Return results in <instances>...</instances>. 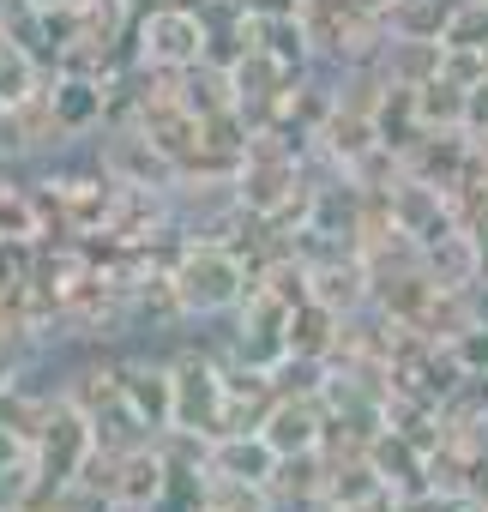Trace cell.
Wrapping results in <instances>:
<instances>
[{
	"label": "cell",
	"mask_w": 488,
	"mask_h": 512,
	"mask_svg": "<svg viewBox=\"0 0 488 512\" xmlns=\"http://www.w3.org/2000/svg\"><path fill=\"white\" fill-rule=\"evenodd\" d=\"M169 296H175V314L211 320V314L241 308L254 290H248V266H241L223 241H193L181 253V266L169 272Z\"/></svg>",
	"instance_id": "obj_1"
},
{
	"label": "cell",
	"mask_w": 488,
	"mask_h": 512,
	"mask_svg": "<svg viewBox=\"0 0 488 512\" xmlns=\"http://www.w3.org/2000/svg\"><path fill=\"white\" fill-rule=\"evenodd\" d=\"M205 43H211V25L199 7H175V0H163V7H151L139 19V55L151 67H169V73H187L205 61Z\"/></svg>",
	"instance_id": "obj_2"
},
{
	"label": "cell",
	"mask_w": 488,
	"mask_h": 512,
	"mask_svg": "<svg viewBox=\"0 0 488 512\" xmlns=\"http://www.w3.org/2000/svg\"><path fill=\"white\" fill-rule=\"evenodd\" d=\"M278 464L284 458L266 446L260 428H229V434H211L205 446V476H217L223 488H272Z\"/></svg>",
	"instance_id": "obj_3"
},
{
	"label": "cell",
	"mask_w": 488,
	"mask_h": 512,
	"mask_svg": "<svg viewBox=\"0 0 488 512\" xmlns=\"http://www.w3.org/2000/svg\"><path fill=\"white\" fill-rule=\"evenodd\" d=\"M175 434H223L229 380L211 362H175Z\"/></svg>",
	"instance_id": "obj_4"
},
{
	"label": "cell",
	"mask_w": 488,
	"mask_h": 512,
	"mask_svg": "<svg viewBox=\"0 0 488 512\" xmlns=\"http://www.w3.org/2000/svg\"><path fill=\"white\" fill-rule=\"evenodd\" d=\"M290 199H296V157H290V151L248 145L241 175H235V205L254 211V217H278Z\"/></svg>",
	"instance_id": "obj_5"
},
{
	"label": "cell",
	"mask_w": 488,
	"mask_h": 512,
	"mask_svg": "<svg viewBox=\"0 0 488 512\" xmlns=\"http://www.w3.org/2000/svg\"><path fill=\"white\" fill-rule=\"evenodd\" d=\"M254 428L266 434V446H272L278 458H302V452H320V440H326L332 422H326L320 398H308V392H278Z\"/></svg>",
	"instance_id": "obj_6"
},
{
	"label": "cell",
	"mask_w": 488,
	"mask_h": 512,
	"mask_svg": "<svg viewBox=\"0 0 488 512\" xmlns=\"http://www.w3.org/2000/svg\"><path fill=\"white\" fill-rule=\"evenodd\" d=\"M440 187H446V181H416V175L398 181V187H386V217H392V229L410 235L416 247L452 229V211H446V193H440Z\"/></svg>",
	"instance_id": "obj_7"
},
{
	"label": "cell",
	"mask_w": 488,
	"mask_h": 512,
	"mask_svg": "<svg viewBox=\"0 0 488 512\" xmlns=\"http://www.w3.org/2000/svg\"><path fill=\"white\" fill-rule=\"evenodd\" d=\"M115 392H121V410L145 434H169L175 428V374L169 368H121Z\"/></svg>",
	"instance_id": "obj_8"
},
{
	"label": "cell",
	"mask_w": 488,
	"mask_h": 512,
	"mask_svg": "<svg viewBox=\"0 0 488 512\" xmlns=\"http://www.w3.org/2000/svg\"><path fill=\"white\" fill-rule=\"evenodd\" d=\"M422 272H428L434 290H470L482 278V235H470V229L452 223L446 235L422 241Z\"/></svg>",
	"instance_id": "obj_9"
},
{
	"label": "cell",
	"mask_w": 488,
	"mask_h": 512,
	"mask_svg": "<svg viewBox=\"0 0 488 512\" xmlns=\"http://www.w3.org/2000/svg\"><path fill=\"white\" fill-rule=\"evenodd\" d=\"M380 79L386 85H404V91H416V85H428V79H440V67H446V43L440 37H386L380 43Z\"/></svg>",
	"instance_id": "obj_10"
},
{
	"label": "cell",
	"mask_w": 488,
	"mask_h": 512,
	"mask_svg": "<svg viewBox=\"0 0 488 512\" xmlns=\"http://www.w3.org/2000/svg\"><path fill=\"white\" fill-rule=\"evenodd\" d=\"M49 103V121L61 127V133H85L91 121H103V103H109V91H103V79H91V73H55V91L43 97Z\"/></svg>",
	"instance_id": "obj_11"
},
{
	"label": "cell",
	"mask_w": 488,
	"mask_h": 512,
	"mask_svg": "<svg viewBox=\"0 0 488 512\" xmlns=\"http://www.w3.org/2000/svg\"><path fill=\"white\" fill-rule=\"evenodd\" d=\"M260 49L284 67V73H302L308 55H314V25L302 13H284V19H260Z\"/></svg>",
	"instance_id": "obj_12"
},
{
	"label": "cell",
	"mask_w": 488,
	"mask_h": 512,
	"mask_svg": "<svg viewBox=\"0 0 488 512\" xmlns=\"http://www.w3.org/2000/svg\"><path fill=\"white\" fill-rule=\"evenodd\" d=\"M37 85H43V61L25 43L7 37V43H0V109H31Z\"/></svg>",
	"instance_id": "obj_13"
},
{
	"label": "cell",
	"mask_w": 488,
	"mask_h": 512,
	"mask_svg": "<svg viewBox=\"0 0 488 512\" xmlns=\"http://www.w3.org/2000/svg\"><path fill=\"white\" fill-rule=\"evenodd\" d=\"M464 97H470V85H458V79H428V85H416V115H422V127L434 133V127H458L464 133Z\"/></svg>",
	"instance_id": "obj_14"
},
{
	"label": "cell",
	"mask_w": 488,
	"mask_h": 512,
	"mask_svg": "<svg viewBox=\"0 0 488 512\" xmlns=\"http://www.w3.org/2000/svg\"><path fill=\"white\" fill-rule=\"evenodd\" d=\"M440 43H446V49H470V55H488V0H458V7H446Z\"/></svg>",
	"instance_id": "obj_15"
},
{
	"label": "cell",
	"mask_w": 488,
	"mask_h": 512,
	"mask_svg": "<svg viewBox=\"0 0 488 512\" xmlns=\"http://www.w3.org/2000/svg\"><path fill=\"white\" fill-rule=\"evenodd\" d=\"M386 19H392V31H398V37H440L446 7H440V0H392Z\"/></svg>",
	"instance_id": "obj_16"
},
{
	"label": "cell",
	"mask_w": 488,
	"mask_h": 512,
	"mask_svg": "<svg viewBox=\"0 0 488 512\" xmlns=\"http://www.w3.org/2000/svg\"><path fill=\"white\" fill-rule=\"evenodd\" d=\"M452 356H458L464 374H488V326H464L452 338Z\"/></svg>",
	"instance_id": "obj_17"
},
{
	"label": "cell",
	"mask_w": 488,
	"mask_h": 512,
	"mask_svg": "<svg viewBox=\"0 0 488 512\" xmlns=\"http://www.w3.org/2000/svg\"><path fill=\"white\" fill-rule=\"evenodd\" d=\"M19 458H31V434H25V428H13V422H0V470L19 464Z\"/></svg>",
	"instance_id": "obj_18"
},
{
	"label": "cell",
	"mask_w": 488,
	"mask_h": 512,
	"mask_svg": "<svg viewBox=\"0 0 488 512\" xmlns=\"http://www.w3.org/2000/svg\"><path fill=\"white\" fill-rule=\"evenodd\" d=\"M464 133H488V79L470 85V97H464Z\"/></svg>",
	"instance_id": "obj_19"
},
{
	"label": "cell",
	"mask_w": 488,
	"mask_h": 512,
	"mask_svg": "<svg viewBox=\"0 0 488 512\" xmlns=\"http://www.w3.org/2000/svg\"><path fill=\"white\" fill-rule=\"evenodd\" d=\"M151 7H163V0H121V13H133V19H145Z\"/></svg>",
	"instance_id": "obj_20"
},
{
	"label": "cell",
	"mask_w": 488,
	"mask_h": 512,
	"mask_svg": "<svg viewBox=\"0 0 488 512\" xmlns=\"http://www.w3.org/2000/svg\"><path fill=\"white\" fill-rule=\"evenodd\" d=\"M25 7H37V13H49V7H73V0H25Z\"/></svg>",
	"instance_id": "obj_21"
},
{
	"label": "cell",
	"mask_w": 488,
	"mask_h": 512,
	"mask_svg": "<svg viewBox=\"0 0 488 512\" xmlns=\"http://www.w3.org/2000/svg\"><path fill=\"white\" fill-rule=\"evenodd\" d=\"M482 278H488V235H482Z\"/></svg>",
	"instance_id": "obj_22"
}]
</instances>
